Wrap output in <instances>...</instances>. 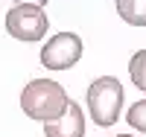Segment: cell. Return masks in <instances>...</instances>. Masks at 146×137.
I'll list each match as a JSON object with an SVG mask.
<instances>
[{
	"mask_svg": "<svg viewBox=\"0 0 146 137\" xmlns=\"http://www.w3.org/2000/svg\"><path fill=\"white\" fill-rule=\"evenodd\" d=\"M67 93L58 82L53 79H32L21 93V108L23 114L32 117V120H41V122H50L56 117L64 114L67 108Z\"/></svg>",
	"mask_w": 146,
	"mask_h": 137,
	"instance_id": "6da1fadb",
	"label": "cell"
},
{
	"mask_svg": "<svg viewBox=\"0 0 146 137\" xmlns=\"http://www.w3.org/2000/svg\"><path fill=\"white\" fill-rule=\"evenodd\" d=\"M123 108V85L114 76H102L88 88V114L96 126H114Z\"/></svg>",
	"mask_w": 146,
	"mask_h": 137,
	"instance_id": "7a4b0ae2",
	"label": "cell"
},
{
	"mask_svg": "<svg viewBox=\"0 0 146 137\" xmlns=\"http://www.w3.org/2000/svg\"><path fill=\"white\" fill-rule=\"evenodd\" d=\"M47 26H50V21H47L41 6L18 3L15 9H9V15H6V29H9L12 38H18V41H41L47 35Z\"/></svg>",
	"mask_w": 146,
	"mask_h": 137,
	"instance_id": "3957f363",
	"label": "cell"
},
{
	"mask_svg": "<svg viewBox=\"0 0 146 137\" xmlns=\"http://www.w3.org/2000/svg\"><path fill=\"white\" fill-rule=\"evenodd\" d=\"M82 58V38L73 32H58L41 47V64L47 70H70Z\"/></svg>",
	"mask_w": 146,
	"mask_h": 137,
	"instance_id": "277c9868",
	"label": "cell"
},
{
	"mask_svg": "<svg viewBox=\"0 0 146 137\" xmlns=\"http://www.w3.org/2000/svg\"><path fill=\"white\" fill-rule=\"evenodd\" d=\"M44 137H85V114L76 102H67L64 114L44 122Z\"/></svg>",
	"mask_w": 146,
	"mask_h": 137,
	"instance_id": "5b68a950",
	"label": "cell"
},
{
	"mask_svg": "<svg viewBox=\"0 0 146 137\" xmlns=\"http://www.w3.org/2000/svg\"><path fill=\"white\" fill-rule=\"evenodd\" d=\"M117 12L131 26H146V0H117Z\"/></svg>",
	"mask_w": 146,
	"mask_h": 137,
	"instance_id": "8992f818",
	"label": "cell"
},
{
	"mask_svg": "<svg viewBox=\"0 0 146 137\" xmlns=\"http://www.w3.org/2000/svg\"><path fill=\"white\" fill-rule=\"evenodd\" d=\"M129 76L140 91H146V50H137L129 61Z\"/></svg>",
	"mask_w": 146,
	"mask_h": 137,
	"instance_id": "52a82bcc",
	"label": "cell"
},
{
	"mask_svg": "<svg viewBox=\"0 0 146 137\" xmlns=\"http://www.w3.org/2000/svg\"><path fill=\"white\" fill-rule=\"evenodd\" d=\"M126 120H129V126H131V128H137V131L146 134V99H140V102H135V105L129 108Z\"/></svg>",
	"mask_w": 146,
	"mask_h": 137,
	"instance_id": "ba28073f",
	"label": "cell"
},
{
	"mask_svg": "<svg viewBox=\"0 0 146 137\" xmlns=\"http://www.w3.org/2000/svg\"><path fill=\"white\" fill-rule=\"evenodd\" d=\"M15 3H29V6H41V9H44L47 0H15Z\"/></svg>",
	"mask_w": 146,
	"mask_h": 137,
	"instance_id": "9c48e42d",
	"label": "cell"
},
{
	"mask_svg": "<svg viewBox=\"0 0 146 137\" xmlns=\"http://www.w3.org/2000/svg\"><path fill=\"white\" fill-rule=\"evenodd\" d=\"M117 137H131V134H117Z\"/></svg>",
	"mask_w": 146,
	"mask_h": 137,
	"instance_id": "30bf717a",
	"label": "cell"
}]
</instances>
